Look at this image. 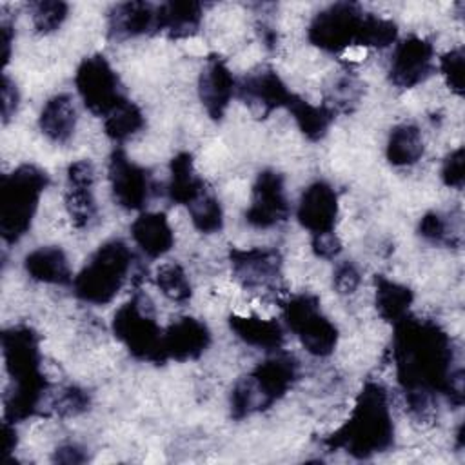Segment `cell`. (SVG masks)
Here are the masks:
<instances>
[{"label": "cell", "instance_id": "obj_1", "mask_svg": "<svg viewBox=\"0 0 465 465\" xmlns=\"http://www.w3.org/2000/svg\"><path fill=\"white\" fill-rule=\"evenodd\" d=\"M392 361L409 412L429 418L436 396L454 407L463 403V369L456 365L450 336L434 320L407 314L394 323Z\"/></svg>", "mask_w": 465, "mask_h": 465}, {"label": "cell", "instance_id": "obj_2", "mask_svg": "<svg viewBox=\"0 0 465 465\" xmlns=\"http://www.w3.org/2000/svg\"><path fill=\"white\" fill-rule=\"evenodd\" d=\"M2 354L11 387L4 398V420L24 421L44 414L49 381L42 372L38 334L29 325H13L2 332Z\"/></svg>", "mask_w": 465, "mask_h": 465}, {"label": "cell", "instance_id": "obj_3", "mask_svg": "<svg viewBox=\"0 0 465 465\" xmlns=\"http://www.w3.org/2000/svg\"><path fill=\"white\" fill-rule=\"evenodd\" d=\"M394 443V423L387 389L369 380L354 400L347 421L323 440L329 450H345L356 460H369Z\"/></svg>", "mask_w": 465, "mask_h": 465}, {"label": "cell", "instance_id": "obj_4", "mask_svg": "<svg viewBox=\"0 0 465 465\" xmlns=\"http://www.w3.org/2000/svg\"><path fill=\"white\" fill-rule=\"evenodd\" d=\"M298 360L282 349L260 361L234 383L229 400L231 416L240 421L272 407L292 389L298 380Z\"/></svg>", "mask_w": 465, "mask_h": 465}, {"label": "cell", "instance_id": "obj_5", "mask_svg": "<svg viewBox=\"0 0 465 465\" xmlns=\"http://www.w3.org/2000/svg\"><path fill=\"white\" fill-rule=\"evenodd\" d=\"M49 185V174L24 163L0 180V234L5 243H16L33 223L40 196Z\"/></svg>", "mask_w": 465, "mask_h": 465}, {"label": "cell", "instance_id": "obj_6", "mask_svg": "<svg viewBox=\"0 0 465 465\" xmlns=\"http://www.w3.org/2000/svg\"><path fill=\"white\" fill-rule=\"evenodd\" d=\"M133 265L129 245L113 238L104 242L73 280L74 296L91 305H105L113 302L124 287Z\"/></svg>", "mask_w": 465, "mask_h": 465}, {"label": "cell", "instance_id": "obj_7", "mask_svg": "<svg viewBox=\"0 0 465 465\" xmlns=\"http://www.w3.org/2000/svg\"><path fill=\"white\" fill-rule=\"evenodd\" d=\"M114 338L142 361L163 365V329L156 323L151 302L145 294L136 292L129 302L118 307L111 323Z\"/></svg>", "mask_w": 465, "mask_h": 465}, {"label": "cell", "instance_id": "obj_8", "mask_svg": "<svg viewBox=\"0 0 465 465\" xmlns=\"http://www.w3.org/2000/svg\"><path fill=\"white\" fill-rule=\"evenodd\" d=\"M282 316L287 329L296 334L309 354L325 358L334 352L338 345V329L322 312L318 296L309 292L291 296L282 305Z\"/></svg>", "mask_w": 465, "mask_h": 465}, {"label": "cell", "instance_id": "obj_9", "mask_svg": "<svg viewBox=\"0 0 465 465\" xmlns=\"http://www.w3.org/2000/svg\"><path fill=\"white\" fill-rule=\"evenodd\" d=\"M367 13L354 2H336L314 15L309 24L307 38L325 53H341L363 40Z\"/></svg>", "mask_w": 465, "mask_h": 465}, {"label": "cell", "instance_id": "obj_10", "mask_svg": "<svg viewBox=\"0 0 465 465\" xmlns=\"http://www.w3.org/2000/svg\"><path fill=\"white\" fill-rule=\"evenodd\" d=\"M76 91L85 105L96 116H107L125 98L122 84L107 58L100 53L85 56L74 73Z\"/></svg>", "mask_w": 465, "mask_h": 465}, {"label": "cell", "instance_id": "obj_11", "mask_svg": "<svg viewBox=\"0 0 465 465\" xmlns=\"http://www.w3.org/2000/svg\"><path fill=\"white\" fill-rule=\"evenodd\" d=\"M232 278L247 291H278L283 260L276 249H231Z\"/></svg>", "mask_w": 465, "mask_h": 465}, {"label": "cell", "instance_id": "obj_12", "mask_svg": "<svg viewBox=\"0 0 465 465\" xmlns=\"http://www.w3.org/2000/svg\"><path fill=\"white\" fill-rule=\"evenodd\" d=\"M289 213L291 205L285 194L283 176L274 169L260 171L252 183L245 222L256 229H271L283 223L289 218Z\"/></svg>", "mask_w": 465, "mask_h": 465}, {"label": "cell", "instance_id": "obj_13", "mask_svg": "<svg viewBox=\"0 0 465 465\" xmlns=\"http://www.w3.org/2000/svg\"><path fill=\"white\" fill-rule=\"evenodd\" d=\"M109 183L114 202L127 211H142L151 196L153 182L145 167L134 163L124 149L116 147L109 156Z\"/></svg>", "mask_w": 465, "mask_h": 465}, {"label": "cell", "instance_id": "obj_14", "mask_svg": "<svg viewBox=\"0 0 465 465\" xmlns=\"http://www.w3.org/2000/svg\"><path fill=\"white\" fill-rule=\"evenodd\" d=\"M434 71V47L429 40L411 35L392 51L389 78L396 87L411 89L425 82Z\"/></svg>", "mask_w": 465, "mask_h": 465}, {"label": "cell", "instance_id": "obj_15", "mask_svg": "<svg viewBox=\"0 0 465 465\" xmlns=\"http://www.w3.org/2000/svg\"><path fill=\"white\" fill-rule=\"evenodd\" d=\"M338 213V193L325 180H316L309 183L303 189L296 207V218L300 225L307 229L312 236L334 232Z\"/></svg>", "mask_w": 465, "mask_h": 465}, {"label": "cell", "instance_id": "obj_16", "mask_svg": "<svg viewBox=\"0 0 465 465\" xmlns=\"http://www.w3.org/2000/svg\"><path fill=\"white\" fill-rule=\"evenodd\" d=\"M65 209L76 229H85L96 220V202L93 194L94 167L89 160H76L67 167Z\"/></svg>", "mask_w": 465, "mask_h": 465}, {"label": "cell", "instance_id": "obj_17", "mask_svg": "<svg viewBox=\"0 0 465 465\" xmlns=\"http://www.w3.org/2000/svg\"><path fill=\"white\" fill-rule=\"evenodd\" d=\"M238 93L247 105L260 111L262 118L269 116L274 109H287L294 96V93L287 89L280 74L271 67H262L254 73H249L240 82Z\"/></svg>", "mask_w": 465, "mask_h": 465}, {"label": "cell", "instance_id": "obj_18", "mask_svg": "<svg viewBox=\"0 0 465 465\" xmlns=\"http://www.w3.org/2000/svg\"><path fill=\"white\" fill-rule=\"evenodd\" d=\"M234 89L236 82L225 60L218 54H211L198 78V94L202 105L214 122H220L225 116Z\"/></svg>", "mask_w": 465, "mask_h": 465}, {"label": "cell", "instance_id": "obj_19", "mask_svg": "<svg viewBox=\"0 0 465 465\" xmlns=\"http://www.w3.org/2000/svg\"><path fill=\"white\" fill-rule=\"evenodd\" d=\"M211 345L209 327L193 316H182L163 329V356L165 360L189 361L198 360Z\"/></svg>", "mask_w": 465, "mask_h": 465}, {"label": "cell", "instance_id": "obj_20", "mask_svg": "<svg viewBox=\"0 0 465 465\" xmlns=\"http://www.w3.org/2000/svg\"><path fill=\"white\" fill-rule=\"evenodd\" d=\"M156 7L149 2H122L107 15V35L125 40L147 33H156Z\"/></svg>", "mask_w": 465, "mask_h": 465}, {"label": "cell", "instance_id": "obj_21", "mask_svg": "<svg viewBox=\"0 0 465 465\" xmlns=\"http://www.w3.org/2000/svg\"><path fill=\"white\" fill-rule=\"evenodd\" d=\"M202 4L189 0H171L156 7V33L180 40L198 33L202 25Z\"/></svg>", "mask_w": 465, "mask_h": 465}, {"label": "cell", "instance_id": "obj_22", "mask_svg": "<svg viewBox=\"0 0 465 465\" xmlns=\"http://www.w3.org/2000/svg\"><path fill=\"white\" fill-rule=\"evenodd\" d=\"M229 327L243 343L267 352H276L285 343L283 327L276 320H265L256 314H231Z\"/></svg>", "mask_w": 465, "mask_h": 465}, {"label": "cell", "instance_id": "obj_23", "mask_svg": "<svg viewBox=\"0 0 465 465\" xmlns=\"http://www.w3.org/2000/svg\"><path fill=\"white\" fill-rule=\"evenodd\" d=\"M131 236L149 258L167 254L174 243L173 229L163 213H142L131 223Z\"/></svg>", "mask_w": 465, "mask_h": 465}, {"label": "cell", "instance_id": "obj_24", "mask_svg": "<svg viewBox=\"0 0 465 465\" xmlns=\"http://www.w3.org/2000/svg\"><path fill=\"white\" fill-rule=\"evenodd\" d=\"M76 107L67 93L51 96L38 116V125L44 136L54 143H65L71 140L76 129Z\"/></svg>", "mask_w": 465, "mask_h": 465}, {"label": "cell", "instance_id": "obj_25", "mask_svg": "<svg viewBox=\"0 0 465 465\" xmlns=\"http://www.w3.org/2000/svg\"><path fill=\"white\" fill-rule=\"evenodd\" d=\"M169 171L171 176L167 183V196L173 203L189 207L207 191L203 178H200L194 169L191 153H178L173 156Z\"/></svg>", "mask_w": 465, "mask_h": 465}, {"label": "cell", "instance_id": "obj_26", "mask_svg": "<svg viewBox=\"0 0 465 465\" xmlns=\"http://www.w3.org/2000/svg\"><path fill=\"white\" fill-rule=\"evenodd\" d=\"M24 269L33 280L42 283L67 285L73 282L67 256L56 245H45L31 251L24 258Z\"/></svg>", "mask_w": 465, "mask_h": 465}, {"label": "cell", "instance_id": "obj_27", "mask_svg": "<svg viewBox=\"0 0 465 465\" xmlns=\"http://www.w3.org/2000/svg\"><path fill=\"white\" fill-rule=\"evenodd\" d=\"M374 303L378 314L392 325L409 314L414 294L407 285L392 282L383 274L374 276Z\"/></svg>", "mask_w": 465, "mask_h": 465}, {"label": "cell", "instance_id": "obj_28", "mask_svg": "<svg viewBox=\"0 0 465 465\" xmlns=\"http://www.w3.org/2000/svg\"><path fill=\"white\" fill-rule=\"evenodd\" d=\"M425 153L421 131L414 124H400L391 129L387 138L385 154L391 165L407 167L414 165Z\"/></svg>", "mask_w": 465, "mask_h": 465}, {"label": "cell", "instance_id": "obj_29", "mask_svg": "<svg viewBox=\"0 0 465 465\" xmlns=\"http://www.w3.org/2000/svg\"><path fill=\"white\" fill-rule=\"evenodd\" d=\"M287 111L292 114L302 134L311 142L322 140L334 120V114L325 105H312L298 94L292 96Z\"/></svg>", "mask_w": 465, "mask_h": 465}, {"label": "cell", "instance_id": "obj_30", "mask_svg": "<svg viewBox=\"0 0 465 465\" xmlns=\"http://www.w3.org/2000/svg\"><path fill=\"white\" fill-rule=\"evenodd\" d=\"M143 125H145V116L142 109L131 100H124L118 107H114L104 118L105 134L118 143L134 136L138 131H142Z\"/></svg>", "mask_w": 465, "mask_h": 465}, {"label": "cell", "instance_id": "obj_31", "mask_svg": "<svg viewBox=\"0 0 465 465\" xmlns=\"http://www.w3.org/2000/svg\"><path fill=\"white\" fill-rule=\"evenodd\" d=\"M154 283L169 300L176 303H187L193 296V287L187 278V272L176 262L160 265L154 272Z\"/></svg>", "mask_w": 465, "mask_h": 465}, {"label": "cell", "instance_id": "obj_32", "mask_svg": "<svg viewBox=\"0 0 465 465\" xmlns=\"http://www.w3.org/2000/svg\"><path fill=\"white\" fill-rule=\"evenodd\" d=\"M193 225L203 234L220 232L223 227V211L220 200L207 189L198 200H194L189 207Z\"/></svg>", "mask_w": 465, "mask_h": 465}, {"label": "cell", "instance_id": "obj_33", "mask_svg": "<svg viewBox=\"0 0 465 465\" xmlns=\"http://www.w3.org/2000/svg\"><path fill=\"white\" fill-rule=\"evenodd\" d=\"M91 405V398L87 391L76 385H65L53 394L47 411L58 418H71L85 412Z\"/></svg>", "mask_w": 465, "mask_h": 465}, {"label": "cell", "instance_id": "obj_34", "mask_svg": "<svg viewBox=\"0 0 465 465\" xmlns=\"http://www.w3.org/2000/svg\"><path fill=\"white\" fill-rule=\"evenodd\" d=\"M33 25L40 35L56 31L67 18L69 5L62 0H38L29 4Z\"/></svg>", "mask_w": 465, "mask_h": 465}, {"label": "cell", "instance_id": "obj_35", "mask_svg": "<svg viewBox=\"0 0 465 465\" xmlns=\"http://www.w3.org/2000/svg\"><path fill=\"white\" fill-rule=\"evenodd\" d=\"M361 94H363V87L354 76H341L334 82V87L331 89V94L327 96V102L323 105L332 114L349 113L356 107Z\"/></svg>", "mask_w": 465, "mask_h": 465}, {"label": "cell", "instance_id": "obj_36", "mask_svg": "<svg viewBox=\"0 0 465 465\" xmlns=\"http://www.w3.org/2000/svg\"><path fill=\"white\" fill-rule=\"evenodd\" d=\"M418 234L430 242V243H438V245H456L460 243L458 234L454 232L450 222L447 216H443L441 213L436 211H429L421 216L420 223H418Z\"/></svg>", "mask_w": 465, "mask_h": 465}, {"label": "cell", "instance_id": "obj_37", "mask_svg": "<svg viewBox=\"0 0 465 465\" xmlns=\"http://www.w3.org/2000/svg\"><path fill=\"white\" fill-rule=\"evenodd\" d=\"M463 65H465V53L463 47H454L447 51L440 58V71L452 93L463 96L465 80H463Z\"/></svg>", "mask_w": 465, "mask_h": 465}, {"label": "cell", "instance_id": "obj_38", "mask_svg": "<svg viewBox=\"0 0 465 465\" xmlns=\"http://www.w3.org/2000/svg\"><path fill=\"white\" fill-rule=\"evenodd\" d=\"M441 182L452 189H463L465 183V151L458 147L450 151L441 163Z\"/></svg>", "mask_w": 465, "mask_h": 465}, {"label": "cell", "instance_id": "obj_39", "mask_svg": "<svg viewBox=\"0 0 465 465\" xmlns=\"http://www.w3.org/2000/svg\"><path fill=\"white\" fill-rule=\"evenodd\" d=\"M361 282L360 271L352 262H341L332 272V287L340 294H352Z\"/></svg>", "mask_w": 465, "mask_h": 465}, {"label": "cell", "instance_id": "obj_40", "mask_svg": "<svg viewBox=\"0 0 465 465\" xmlns=\"http://www.w3.org/2000/svg\"><path fill=\"white\" fill-rule=\"evenodd\" d=\"M18 100H20V96H18V89H16L15 82L4 73L2 74V120H4V124H7L15 116V113L18 109Z\"/></svg>", "mask_w": 465, "mask_h": 465}, {"label": "cell", "instance_id": "obj_41", "mask_svg": "<svg viewBox=\"0 0 465 465\" xmlns=\"http://www.w3.org/2000/svg\"><path fill=\"white\" fill-rule=\"evenodd\" d=\"M312 251L320 258L332 260V258H336L340 254L341 243H340V240H338V236L334 232L320 234V236H312Z\"/></svg>", "mask_w": 465, "mask_h": 465}, {"label": "cell", "instance_id": "obj_42", "mask_svg": "<svg viewBox=\"0 0 465 465\" xmlns=\"http://www.w3.org/2000/svg\"><path fill=\"white\" fill-rule=\"evenodd\" d=\"M87 460V454L84 452L82 447H78L76 443H64L60 447H56L54 454H53V461L56 463H65V465H76V463H84Z\"/></svg>", "mask_w": 465, "mask_h": 465}, {"label": "cell", "instance_id": "obj_43", "mask_svg": "<svg viewBox=\"0 0 465 465\" xmlns=\"http://www.w3.org/2000/svg\"><path fill=\"white\" fill-rule=\"evenodd\" d=\"M2 436H4V443H2V447H4V460L7 461L9 454L15 450L16 441H18L15 423H11V421L4 420V423H2Z\"/></svg>", "mask_w": 465, "mask_h": 465}, {"label": "cell", "instance_id": "obj_44", "mask_svg": "<svg viewBox=\"0 0 465 465\" xmlns=\"http://www.w3.org/2000/svg\"><path fill=\"white\" fill-rule=\"evenodd\" d=\"M0 35H2V60L5 65L11 56V42H13V27L7 20L0 22Z\"/></svg>", "mask_w": 465, "mask_h": 465}]
</instances>
